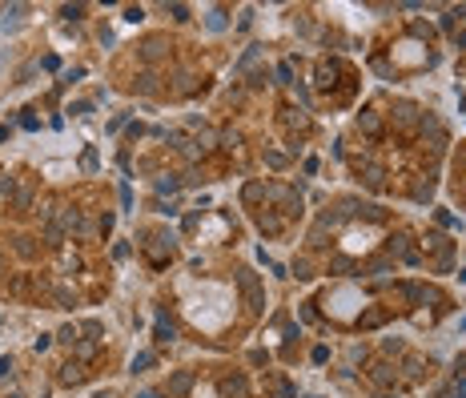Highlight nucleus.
<instances>
[{"label": "nucleus", "instance_id": "1", "mask_svg": "<svg viewBox=\"0 0 466 398\" xmlns=\"http://www.w3.org/2000/svg\"><path fill=\"white\" fill-rule=\"evenodd\" d=\"M157 338H161V342H169V338H173V322H169L165 314H157Z\"/></svg>", "mask_w": 466, "mask_h": 398}, {"label": "nucleus", "instance_id": "5", "mask_svg": "<svg viewBox=\"0 0 466 398\" xmlns=\"http://www.w3.org/2000/svg\"><path fill=\"white\" fill-rule=\"evenodd\" d=\"M454 398H466V382H462V386H458V390H454Z\"/></svg>", "mask_w": 466, "mask_h": 398}, {"label": "nucleus", "instance_id": "2", "mask_svg": "<svg viewBox=\"0 0 466 398\" xmlns=\"http://www.w3.org/2000/svg\"><path fill=\"white\" fill-rule=\"evenodd\" d=\"M60 378H64V382H81V378H85V370H81V366H64V374H60Z\"/></svg>", "mask_w": 466, "mask_h": 398}, {"label": "nucleus", "instance_id": "4", "mask_svg": "<svg viewBox=\"0 0 466 398\" xmlns=\"http://www.w3.org/2000/svg\"><path fill=\"white\" fill-rule=\"evenodd\" d=\"M137 398H161V394H157V390H141Z\"/></svg>", "mask_w": 466, "mask_h": 398}, {"label": "nucleus", "instance_id": "3", "mask_svg": "<svg viewBox=\"0 0 466 398\" xmlns=\"http://www.w3.org/2000/svg\"><path fill=\"white\" fill-rule=\"evenodd\" d=\"M149 362H153V354H137V358H133V370H141V366H149Z\"/></svg>", "mask_w": 466, "mask_h": 398}]
</instances>
